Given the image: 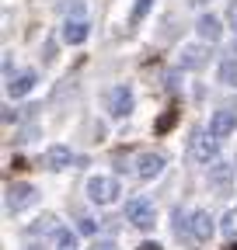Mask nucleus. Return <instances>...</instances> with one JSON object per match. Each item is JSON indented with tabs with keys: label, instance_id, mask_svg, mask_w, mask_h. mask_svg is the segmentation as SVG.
<instances>
[{
	"label": "nucleus",
	"instance_id": "1",
	"mask_svg": "<svg viewBox=\"0 0 237 250\" xmlns=\"http://www.w3.org/2000/svg\"><path fill=\"white\" fill-rule=\"evenodd\" d=\"M189 153H192L195 164H210V160H216V153H220V139L213 132H192Z\"/></svg>",
	"mask_w": 237,
	"mask_h": 250
},
{
	"label": "nucleus",
	"instance_id": "2",
	"mask_svg": "<svg viewBox=\"0 0 237 250\" xmlns=\"http://www.w3.org/2000/svg\"><path fill=\"white\" fill-rule=\"evenodd\" d=\"M126 219H129L136 229H154V219H157L154 202H146V198H129V202H126Z\"/></svg>",
	"mask_w": 237,
	"mask_h": 250
},
{
	"label": "nucleus",
	"instance_id": "3",
	"mask_svg": "<svg viewBox=\"0 0 237 250\" xmlns=\"http://www.w3.org/2000/svg\"><path fill=\"white\" fill-rule=\"evenodd\" d=\"M87 198H91L95 205H112L118 198V181L115 177H91L87 181Z\"/></svg>",
	"mask_w": 237,
	"mask_h": 250
},
{
	"label": "nucleus",
	"instance_id": "4",
	"mask_svg": "<svg viewBox=\"0 0 237 250\" xmlns=\"http://www.w3.org/2000/svg\"><path fill=\"white\" fill-rule=\"evenodd\" d=\"M161 170H164V153H154V149H146V153H140L136 156V177L140 181H154V177H161Z\"/></svg>",
	"mask_w": 237,
	"mask_h": 250
},
{
	"label": "nucleus",
	"instance_id": "5",
	"mask_svg": "<svg viewBox=\"0 0 237 250\" xmlns=\"http://www.w3.org/2000/svg\"><path fill=\"white\" fill-rule=\"evenodd\" d=\"M35 198H39V195H35L32 184H11V188H7V212L18 215V212H24V208H32Z\"/></svg>",
	"mask_w": 237,
	"mask_h": 250
},
{
	"label": "nucleus",
	"instance_id": "6",
	"mask_svg": "<svg viewBox=\"0 0 237 250\" xmlns=\"http://www.w3.org/2000/svg\"><path fill=\"white\" fill-rule=\"evenodd\" d=\"M189 236L195 240V243H206L213 236V215L206 212V208H195L192 215H189Z\"/></svg>",
	"mask_w": 237,
	"mask_h": 250
},
{
	"label": "nucleus",
	"instance_id": "7",
	"mask_svg": "<svg viewBox=\"0 0 237 250\" xmlns=\"http://www.w3.org/2000/svg\"><path fill=\"white\" fill-rule=\"evenodd\" d=\"M210 132H213L216 139H227L230 132H237V111H230V108H220V111L210 118Z\"/></svg>",
	"mask_w": 237,
	"mask_h": 250
},
{
	"label": "nucleus",
	"instance_id": "8",
	"mask_svg": "<svg viewBox=\"0 0 237 250\" xmlns=\"http://www.w3.org/2000/svg\"><path fill=\"white\" fill-rule=\"evenodd\" d=\"M108 111H112L115 118H126V115L133 111V90H129L126 83L112 90V98H108Z\"/></svg>",
	"mask_w": 237,
	"mask_h": 250
},
{
	"label": "nucleus",
	"instance_id": "9",
	"mask_svg": "<svg viewBox=\"0 0 237 250\" xmlns=\"http://www.w3.org/2000/svg\"><path fill=\"white\" fill-rule=\"evenodd\" d=\"M70 160H73V153H70V146H63V143H56V146L46 149V167H49V170H67Z\"/></svg>",
	"mask_w": 237,
	"mask_h": 250
},
{
	"label": "nucleus",
	"instance_id": "10",
	"mask_svg": "<svg viewBox=\"0 0 237 250\" xmlns=\"http://www.w3.org/2000/svg\"><path fill=\"white\" fill-rule=\"evenodd\" d=\"M87 31H91V28H87L84 18H67V21H63V42H67V45H80V42L87 39Z\"/></svg>",
	"mask_w": 237,
	"mask_h": 250
},
{
	"label": "nucleus",
	"instance_id": "11",
	"mask_svg": "<svg viewBox=\"0 0 237 250\" xmlns=\"http://www.w3.org/2000/svg\"><path fill=\"white\" fill-rule=\"evenodd\" d=\"M206 62V49L202 45H182V56H178V70H199Z\"/></svg>",
	"mask_w": 237,
	"mask_h": 250
},
{
	"label": "nucleus",
	"instance_id": "12",
	"mask_svg": "<svg viewBox=\"0 0 237 250\" xmlns=\"http://www.w3.org/2000/svg\"><path fill=\"white\" fill-rule=\"evenodd\" d=\"M195 31H199L202 42H220V35H223V28H220V21H216L213 14H202V18L195 21Z\"/></svg>",
	"mask_w": 237,
	"mask_h": 250
},
{
	"label": "nucleus",
	"instance_id": "13",
	"mask_svg": "<svg viewBox=\"0 0 237 250\" xmlns=\"http://www.w3.org/2000/svg\"><path fill=\"white\" fill-rule=\"evenodd\" d=\"M32 87H35V73H21V77H14L7 83V94H11V98H24Z\"/></svg>",
	"mask_w": 237,
	"mask_h": 250
},
{
	"label": "nucleus",
	"instance_id": "14",
	"mask_svg": "<svg viewBox=\"0 0 237 250\" xmlns=\"http://www.w3.org/2000/svg\"><path fill=\"white\" fill-rule=\"evenodd\" d=\"M24 233H28V236H46V233H59V229H56V215H42V219H35V223L28 226Z\"/></svg>",
	"mask_w": 237,
	"mask_h": 250
},
{
	"label": "nucleus",
	"instance_id": "15",
	"mask_svg": "<svg viewBox=\"0 0 237 250\" xmlns=\"http://www.w3.org/2000/svg\"><path fill=\"white\" fill-rule=\"evenodd\" d=\"M220 83L223 87H237V56L220 62Z\"/></svg>",
	"mask_w": 237,
	"mask_h": 250
},
{
	"label": "nucleus",
	"instance_id": "16",
	"mask_svg": "<svg viewBox=\"0 0 237 250\" xmlns=\"http://www.w3.org/2000/svg\"><path fill=\"white\" fill-rule=\"evenodd\" d=\"M210 181H213V188L227 191V184H230V167H227V164H216V167H213V174H210Z\"/></svg>",
	"mask_w": 237,
	"mask_h": 250
},
{
	"label": "nucleus",
	"instance_id": "17",
	"mask_svg": "<svg viewBox=\"0 0 237 250\" xmlns=\"http://www.w3.org/2000/svg\"><path fill=\"white\" fill-rule=\"evenodd\" d=\"M220 229H223V236H237V208H230L227 215H223V223H220Z\"/></svg>",
	"mask_w": 237,
	"mask_h": 250
},
{
	"label": "nucleus",
	"instance_id": "18",
	"mask_svg": "<svg viewBox=\"0 0 237 250\" xmlns=\"http://www.w3.org/2000/svg\"><path fill=\"white\" fill-rule=\"evenodd\" d=\"M56 240H59V250H77V236H73L70 229H59Z\"/></svg>",
	"mask_w": 237,
	"mask_h": 250
},
{
	"label": "nucleus",
	"instance_id": "19",
	"mask_svg": "<svg viewBox=\"0 0 237 250\" xmlns=\"http://www.w3.org/2000/svg\"><path fill=\"white\" fill-rule=\"evenodd\" d=\"M150 4H154V0H136V7H133V18H129V21H133V24H140V21H143V14L150 11Z\"/></svg>",
	"mask_w": 237,
	"mask_h": 250
},
{
	"label": "nucleus",
	"instance_id": "20",
	"mask_svg": "<svg viewBox=\"0 0 237 250\" xmlns=\"http://www.w3.org/2000/svg\"><path fill=\"white\" fill-rule=\"evenodd\" d=\"M77 229H80L84 236H91V233H95L98 226H95V219H87V215H84V219H77Z\"/></svg>",
	"mask_w": 237,
	"mask_h": 250
},
{
	"label": "nucleus",
	"instance_id": "21",
	"mask_svg": "<svg viewBox=\"0 0 237 250\" xmlns=\"http://www.w3.org/2000/svg\"><path fill=\"white\" fill-rule=\"evenodd\" d=\"M227 24L237 31V0H230V7H227Z\"/></svg>",
	"mask_w": 237,
	"mask_h": 250
},
{
	"label": "nucleus",
	"instance_id": "22",
	"mask_svg": "<svg viewBox=\"0 0 237 250\" xmlns=\"http://www.w3.org/2000/svg\"><path fill=\"white\" fill-rule=\"evenodd\" d=\"M171 125H174V111H167V115H164V118L157 122V132H167Z\"/></svg>",
	"mask_w": 237,
	"mask_h": 250
},
{
	"label": "nucleus",
	"instance_id": "23",
	"mask_svg": "<svg viewBox=\"0 0 237 250\" xmlns=\"http://www.w3.org/2000/svg\"><path fill=\"white\" fill-rule=\"evenodd\" d=\"M95 250H115V243H112V240H105V243H95Z\"/></svg>",
	"mask_w": 237,
	"mask_h": 250
},
{
	"label": "nucleus",
	"instance_id": "24",
	"mask_svg": "<svg viewBox=\"0 0 237 250\" xmlns=\"http://www.w3.org/2000/svg\"><path fill=\"white\" fill-rule=\"evenodd\" d=\"M140 250H161V243H150V240H146V243H140Z\"/></svg>",
	"mask_w": 237,
	"mask_h": 250
},
{
	"label": "nucleus",
	"instance_id": "25",
	"mask_svg": "<svg viewBox=\"0 0 237 250\" xmlns=\"http://www.w3.org/2000/svg\"><path fill=\"white\" fill-rule=\"evenodd\" d=\"M189 4H192V7H202V4H206V0H189Z\"/></svg>",
	"mask_w": 237,
	"mask_h": 250
},
{
	"label": "nucleus",
	"instance_id": "26",
	"mask_svg": "<svg viewBox=\"0 0 237 250\" xmlns=\"http://www.w3.org/2000/svg\"><path fill=\"white\" fill-rule=\"evenodd\" d=\"M230 56H237V39H234V45H230Z\"/></svg>",
	"mask_w": 237,
	"mask_h": 250
},
{
	"label": "nucleus",
	"instance_id": "27",
	"mask_svg": "<svg viewBox=\"0 0 237 250\" xmlns=\"http://www.w3.org/2000/svg\"><path fill=\"white\" fill-rule=\"evenodd\" d=\"M230 250H237V243H234V247H230Z\"/></svg>",
	"mask_w": 237,
	"mask_h": 250
}]
</instances>
